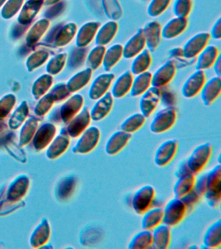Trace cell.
Instances as JSON below:
<instances>
[{"mask_svg":"<svg viewBox=\"0 0 221 249\" xmlns=\"http://www.w3.org/2000/svg\"><path fill=\"white\" fill-rule=\"evenodd\" d=\"M204 196L211 207H216L221 200V165H215L207 173L206 191Z\"/></svg>","mask_w":221,"mask_h":249,"instance_id":"6da1fadb","label":"cell"},{"mask_svg":"<svg viewBox=\"0 0 221 249\" xmlns=\"http://www.w3.org/2000/svg\"><path fill=\"white\" fill-rule=\"evenodd\" d=\"M212 151V145L209 143L201 144L193 149L187 159L188 167L193 174L201 172L204 168L210 159Z\"/></svg>","mask_w":221,"mask_h":249,"instance_id":"7a4b0ae2","label":"cell"},{"mask_svg":"<svg viewBox=\"0 0 221 249\" xmlns=\"http://www.w3.org/2000/svg\"><path fill=\"white\" fill-rule=\"evenodd\" d=\"M177 112L173 107H168L159 111L151 123V131L155 134L162 133L170 130L175 124Z\"/></svg>","mask_w":221,"mask_h":249,"instance_id":"3957f363","label":"cell"},{"mask_svg":"<svg viewBox=\"0 0 221 249\" xmlns=\"http://www.w3.org/2000/svg\"><path fill=\"white\" fill-rule=\"evenodd\" d=\"M162 223L172 227L177 225L184 219L187 207L180 198L170 199L165 206Z\"/></svg>","mask_w":221,"mask_h":249,"instance_id":"277c9868","label":"cell"},{"mask_svg":"<svg viewBox=\"0 0 221 249\" xmlns=\"http://www.w3.org/2000/svg\"><path fill=\"white\" fill-rule=\"evenodd\" d=\"M155 196V190L151 185L141 187L134 194L132 206L136 213L143 214L150 208Z\"/></svg>","mask_w":221,"mask_h":249,"instance_id":"5b68a950","label":"cell"},{"mask_svg":"<svg viewBox=\"0 0 221 249\" xmlns=\"http://www.w3.org/2000/svg\"><path fill=\"white\" fill-rule=\"evenodd\" d=\"M101 137L100 130L97 126H90L83 132L73 151L76 153H90L98 145Z\"/></svg>","mask_w":221,"mask_h":249,"instance_id":"8992f818","label":"cell"},{"mask_svg":"<svg viewBox=\"0 0 221 249\" xmlns=\"http://www.w3.org/2000/svg\"><path fill=\"white\" fill-rule=\"evenodd\" d=\"M210 37L208 33H198L192 36L182 49L184 57L191 58L197 56L207 46Z\"/></svg>","mask_w":221,"mask_h":249,"instance_id":"52a82bcc","label":"cell"},{"mask_svg":"<svg viewBox=\"0 0 221 249\" xmlns=\"http://www.w3.org/2000/svg\"><path fill=\"white\" fill-rule=\"evenodd\" d=\"M178 142L176 140H168L156 149L154 155V163L159 167H164L169 164L175 157L177 152Z\"/></svg>","mask_w":221,"mask_h":249,"instance_id":"ba28073f","label":"cell"},{"mask_svg":"<svg viewBox=\"0 0 221 249\" xmlns=\"http://www.w3.org/2000/svg\"><path fill=\"white\" fill-rule=\"evenodd\" d=\"M160 88L155 87L149 88V89L141 95L139 107L141 114L145 118H147L154 112L160 101Z\"/></svg>","mask_w":221,"mask_h":249,"instance_id":"9c48e42d","label":"cell"},{"mask_svg":"<svg viewBox=\"0 0 221 249\" xmlns=\"http://www.w3.org/2000/svg\"><path fill=\"white\" fill-rule=\"evenodd\" d=\"M205 83V76L203 70H197L192 73L182 86V93L186 98H191L201 92Z\"/></svg>","mask_w":221,"mask_h":249,"instance_id":"30bf717a","label":"cell"},{"mask_svg":"<svg viewBox=\"0 0 221 249\" xmlns=\"http://www.w3.org/2000/svg\"><path fill=\"white\" fill-rule=\"evenodd\" d=\"M113 73H102L98 76L91 85L90 91H89V97L92 100H98L102 95L105 94L112 81L114 79Z\"/></svg>","mask_w":221,"mask_h":249,"instance_id":"8fae6325","label":"cell"},{"mask_svg":"<svg viewBox=\"0 0 221 249\" xmlns=\"http://www.w3.org/2000/svg\"><path fill=\"white\" fill-rule=\"evenodd\" d=\"M176 73V67L172 61H168L161 66L152 75L151 85L160 88L170 83Z\"/></svg>","mask_w":221,"mask_h":249,"instance_id":"7c38bea8","label":"cell"},{"mask_svg":"<svg viewBox=\"0 0 221 249\" xmlns=\"http://www.w3.org/2000/svg\"><path fill=\"white\" fill-rule=\"evenodd\" d=\"M114 104V97L112 93L106 92L97 100L90 113L91 119L98 122L103 120L111 111Z\"/></svg>","mask_w":221,"mask_h":249,"instance_id":"4fadbf2b","label":"cell"},{"mask_svg":"<svg viewBox=\"0 0 221 249\" xmlns=\"http://www.w3.org/2000/svg\"><path fill=\"white\" fill-rule=\"evenodd\" d=\"M131 134L119 130L114 132L108 138L105 144V152L108 155L113 156L119 153L129 143Z\"/></svg>","mask_w":221,"mask_h":249,"instance_id":"5bb4252c","label":"cell"},{"mask_svg":"<svg viewBox=\"0 0 221 249\" xmlns=\"http://www.w3.org/2000/svg\"><path fill=\"white\" fill-rule=\"evenodd\" d=\"M145 46L146 44L143 29H140L123 46V57L128 59L135 58L144 50Z\"/></svg>","mask_w":221,"mask_h":249,"instance_id":"9a60e30c","label":"cell"},{"mask_svg":"<svg viewBox=\"0 0 221 249\" xmlns=\"http://www.w3.org/2000/svg\"><path fill=\"white\" fill-rule=\"evenodd\" d=\"M221 91V78H211L204 85L201 91L202 101L205 105H210L219 96Z\"/></svg>","mask_w":221,"mask_h":249,"instance_id":"2e32d148","label":"cell"},{"mask_svg":"<svg viewBox=\"0 0 221 249\" xmlns=\"http://www.w3.org/2000/svg\"><path fill=\"white\" fill-rule=\"evenodd\" d=\"M142 29L148 50L154 52L158 48L162 38V29L160 23L157 21H151Z\"/></svg>","mask_w":221,"mask_h":249,"instance_id":"e0dca14e","label":"cell"},{"mask_svg":"<svg viewBox=\"0 0 221 249\" xmlns=\"http://www.w3.org/2000/svg\"><path fill=\"white\" fill-rule=\"evenodd\" d=\"M153 235L152 247L156 249H167L170 245V229L166 224H160L155 227Z\"/></svg>","mask_w":221,"mask_h":249,"instance_id":"ac0fdd59","label":"cell"},{"mask_svg":"<svg viewBox=\"0 0 221 249\" xmlns=\"http://www.w3.org/2000/svg\"><path fill=\"white\" fill-rule=\"evenodd\" d=\"M133 74L131 71L121 74L114 82L112 89V95L115 98H121L131 90L133 81Z\"/></svg>","mask_w":221,"mask_h":249,"instance_id":"d6986e66","label":"cell"},{"mask_svg":"<svg viewBox=\"0 0 221 249\" xmlns=\"http://www.w3.org/2000/svg\"><path fill=\"white\" fill-rule=\"evenodd\" d=\"M187 26V18H174L170 19L162 29V36L166 39L175 38L182 34Z\"/></svg>","mask_w":221,"mask_h":249,"instance_id":"ffe728a7","label":"cell"},{"mask_svg":"<svg viewBox=\"0 0 221 249\" xmlns=\"http://www.w3.org/2000/svg\"><path fill=\"white\" fill-rule=\"evenodd\" d=\"M118 30V24L116 21H107L100 27L96 35V42L100 46H105L113 40Z\"/></svg>","mask_w":221,"mask_h":249,"instance_id":"44dd1931","label":"cell"},{"mask_svg":"<svg viewBox=\"0 0 221 249\" xmlns=\"http://www.w3.org/2000/svg\"><path fill=\"white\" fill-rule=\"evenodd\" d=\"M219 56V52L216 46L205 47L199 54L196 68L199 70L208 69L214 64Z\"/></svg>","mask_w":221,"mask_h":249,"instance_id":"7402d4cb","label":"cell"},{"mask_svg":"<svg viewBox=\"0 0 221 249\" xmlns=\"http://www.w3.org/2000/svg\"><path fill=\"white\" fill-rule=\"evenodd\" d=\"M221 244V220L209 226L203 237V245L207 249H216Z\"/></svg>","mask_w":221,"mask_h":249,"instance_id":"603a6c76","label":"cell"},{"mask_svg":"<svg viewBox=\"0 0 221 249\" xmlns=\"http://www.w3.org/2000/svg\"><path fill=\"white\" fill-rule=\"evenodd\" d=\"M136 75V77L133 79L131 90H130V93L133 97L142 95L151 85L152 74L150 72L146 71L137 74Z\"/></svg>","mask_w":221,"mask_h":249,"instance_id":"cb8c5ba5","label":"cell"},{"mask_svg":"<svg viewBox=\"0 0 221 249\" xmlns=\"http://www.w3.org/2000/svg\"><path fill=\"white\" fill-rule=\"evenodd\" d=\"M123 56V46L116 44L106 50L104 53L102 66L104 70L109 71Z\"/></svg>","mask_w":221,"mask_h":249,"instance_id":"d4e9b609","label":"cell"},{"mask_svg":"<svg viewBox=\"0 0 221 249\" xmlns=\"http://www.w3.org/2000/svg\"><path fill=\"white\" fill-rule=\"evenodd\" d=\"M195 177L193 173L184 175L178 178L173 187V193L176 198L182 196L191 192L194 188L195 182Z\"/></svg>","mask_w":221,"mask_h":249,"instance_id":"484cf974","label":"cell"},{"mask_svg":"<svg viewBox=\"0 0 221 249\" xmlns=\"http://www.w3.org/2000/svg\"><path fill=\"white\" fill-rule=\"evenodd\" d=\"M164 211L162 208H154L147 210L141 219V227L143 230H152L162 223Z\"/></svg>","mask_w":221,"mask_h":249,"instance_id":"4316f807","label":"cell"},{"mask_svg":"<svg viewBox=\"0 0 221 249\" xmlns=\"http://www.w3.org/2000/svg\"><path fill=\"white\" fill-rule=\"evenodd\" d=\"M90 120L91 116L88 109H83L82 112L75 118L69 126V131L70 135L73 137L80 135L90 124Z\"/></svg>","mask_w":221,"mask_h":249,"instance_id":"83f0119b","label":"cell"},{"mask_svg":"<svg viewBox=\"0 0 221 249\" xmlns=\"http://www.w3.org/2000/svg\"><path fill=\"white\" fill-rule=\"evenodd\" d=\"M151 62L152 58L150 51L143 50L134 58L133 63L131 64V73L133 75H137L147 71L150 67Z\"/></svg>","mask_w":221,"mask_h":249,"instance_id":"f1b7e54d","label":"cell"},{"mask_svg":"<svg viewBox=\"0 0 221 249\" xmlns=\"http://www.w3.org/2000/svg\"><path fill=\"white\" fill-rule=\"evenodd\" d=\"M152 232L149 230H143L134 235L128 245L130 249H145L152 246Z\"/></svg>","mask_w":221,"mask_h":249,"instance_id":"f546056e","label":"cell"},{"mask_svg":"<svg viewBox=\"0 0 221 249\" xmlns=\"http://www.w3.org/2000/svg\"><path fill=\"white\" fill-rule=\"evenodd\" d=\"M145 117L141 113H135L128 117L121 124V130L128 133L137 131L144 124Z\"/></svg>","mask_w":221,"mask_h":249,"instance_id":"4dcf8cb0","label":"cell"},{"mask_svg":"<svg viewBox=\"0 0 221 249\" xmlns=\"http://www.w3.org/2000/svg\"><path fill=\"white\" fill-rule=\"evenodd\" d=\"M102 7L106 17L116 21L123 16V9L118 0H102Z\"/></svg>","mask_w":221,"mask_h":249,"instance_id":"1f68e13d","label":"cell"},{"mask_svg":"<svg viewBox=\"0 0 221 249\" xmlns=\"http://www.w3.org/2000/svg\"><path fill=\"white\" fill-rule=\"evenodd\" d=\"M100 23L93 21L89 22L83 27L79 35V44L81 46H86L96 36L100 28Z\"/></svg>","mask_w":221,"mask_h":249,"instance_id":"d6a6232c","label":"cell"},{"mask_svg":"<svg viewBox=\"0 0 221 249\" xmlns=\"http://www.w3.org/2000/svg\"><path fill=\"white\" fill-rule=\"evenodd\" d=\"M106 48L104 46L95 47L89 54L88 62L92 70L98 69L102 65Z\"/></svg>","mask_w":221,"mask_h":249,"instance_id":"836d02e7","label":"cell"},{"mask_svg":"<svg viewBox=\"0 0 221 249\" xmlns=\"http://www.w3.org/2000/svg\"><path fill=\"white\" fill-rule=\"evenodd\" d=\"M171 0H151L147 7V14L151 17H157L164 13Z\"/></svg>","mask_w":221,"mask_h":249,"instance_id":"e575fe53","label":"cell"},{"mask_svg":"<svg viewBox=\"0 0 221 249\" xmlns=\"http://www.w3.org/2000/svg\"><path fill=\"white\" fill-rule=\"evenodd\" d=\"M191 10V0H175L173 13L176 17L187 18Z\"/></svg>","mask_w":221,"mask_h":249,"instance_id":"d590c367","label":"cell"},{"mask_svg":"<svg viewBox=\"0 0 221 249\" xmlns=\"http://www.w3.org/2000/svg\"><path fill=\"white\" fill-rule=\"evenodd\" d=\"M92 74V71L91 69H87L81 72L73 81V88L75 89H81L83 86L86 85L90 81Z\"/></svg>","mask_w":221,"mask_h":249,"instance_id":"8d00e7d4","label":"cell"},{"mask_svg":"<svg viewBox=\"0 0 221 249\" xmlns=\"http://www.w3.org/2000/svg\"><path fill=\"white\" fill-rule=\"evenodd\" d=\"M207 173L208 171L202 173L197 180H195L194 190L201 196H204L206 191Z\"/></svg>","mask_w":221,"mask_h":249,"instance_id":"74e56055","label":"cell"},{"mask_svg":"<svg viewBox=\"0 0 221 249\" xmlns=\"http://www.w3.org/2000/svg\"><path fill=\"white\" fill-rule=\"evenodd\" d=\"M201 196L195 190L194 188L193 190L188 193V194L185 195V196L180 198V199L183 201L184 203L185 204L186 207L190 208L195 205L198 201L199 200Z\"/></svg>","mask_w":221,"mask_h":249,"instance_id":"f35d334b","label":"cell"},{"mask_svg":"<svg viewBox=\"0 0 221 249\" xmlns=\"http://www.w3.org/2000/svg\"><path fill=\"white\" fill-rule=\"evenodd\" d=\"M75 185V181L73 178H69L65 181L62 185L63 188H61V194L63 196H68L72 192Z\"/></svg>","mask_w":221,"mask_h":249,"instance_id":"ab89813d","label":"cell"},{"mask_svg":"<svg viewBox=\"0 0 221 249\" xmlns=\"http://www.w3.org/2000/svg\"><path fill=\"white\" fill-rule=\"evenodd\" d=\"M191 173H193L191 172L189 167H188L187 160H184L178 165L177 169H176L175 173H174V175L177 178H179V177L184 176V175L191 174Z\"/></svg>","mask_w":221,"mask_h":249,"instance_id":"60d3db41","label":"cell"},{"mask_svg":"<svg viewBox=\"0 0 221 249\" xmlns=\"http://www.w3.org/2000/svg\"><path fill=\"white\" fill-rule=\"evenodd\" d=\"M210 36L219 40L221 38V18H219L211 29Z\"/></svg>","mask_w":221,"mask_h":249,"instance_id":"b9f144b4","label":"cell"},{"mask_svg":"<svg viewBox=\"0 0 221 249\" xmlns=\"http://www.w3.org/2000/svg\"><path fill=\"white\" fill-rule=\"evenodd\" d=\"M214 70L215 73L217 74V76L221 77V56L219 54L218 58H217L216 61H215L214 64Z\"/></svg>","mask_w":221,"mask_h":249,"instance_id":"7bdbcfd3","label":"cell"},{"mask_svg":"<svg viewBox=\"0 0 221 249\" xmlns=\"http://www.w3.org/2000/svg\"><path fill=\"white\" fill-rule=\"evenodd\" d=\"M199 247L197 246H195V245H193V246L189 247V249H198Z\"/></svg>","mask_w":221,"mask_h":249,"instance_id":"ee69618b","label":"cell"}]
</instances>
